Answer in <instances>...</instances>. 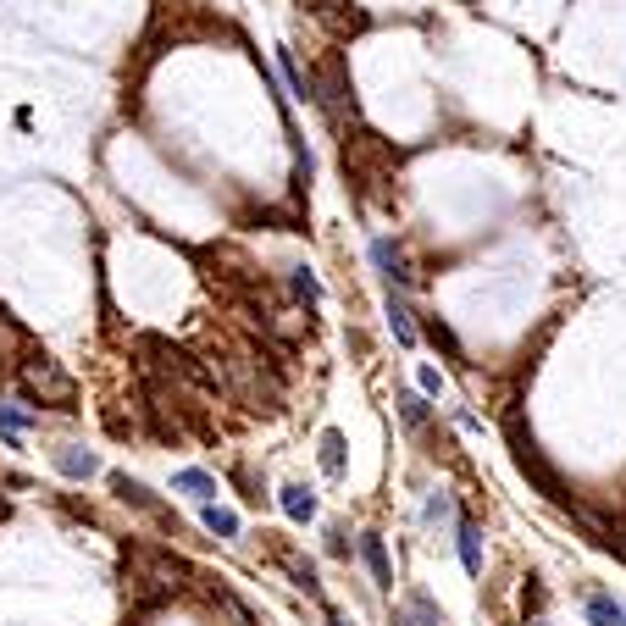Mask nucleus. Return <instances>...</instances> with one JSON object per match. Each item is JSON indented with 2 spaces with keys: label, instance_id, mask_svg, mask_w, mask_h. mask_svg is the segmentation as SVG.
I'll list each match as a JSON object with an SVG mask.
<instances>
[{
  "label": "nucleus",
  "instance_id": "nucleus-1",
  "mask_svg": "<svg viewBox=\"0 0 626 626\" xmlns=\"http://www.w3.org/2000/svg\"><path fill=\"white\" fill-rule=\"evenodd\" d=\"M505 444H510V460H516L521 477H527L543 499L566 505V482H560V471L543 460V449H538V438H532V427L521 422V410H510V416H505Z\"/></svg>",
  "mask_w": 626,
  "mask_h": 626
},
{
  "label": "nucleus",
  "instance_id": "nucleus-2",
  "mask_svg": "<svg viewBox=\"0 0 626 626\" xmlns=\"http://www.w3.org/2000/svg\"><path fill=\"white\" fill-rule=\"evenodd\" d=\"M23 388L39 405H61V410H73V399H78V383L61 372L56 361H45V355H34V361L23 366Z\"/></svg>",
  "mask_w": 626,
  "mask_h": 626
},
{
  "label": "nucleus",
  "instance_id": "nucleus-3",
  "mask_svg": "<svg viewBox=\"0 0 626 626\" xmlns=\"http://www.w3.org/2000/svg\"><path fill=\"white\" fill-rule=\"evenodd\" d=\"M111 488H117V499H122V505H133V510H145V516H161V521H167V527H172V532H178V521H172V516H167V510H161V505H156V494H150L145 482H133V477H128V471H111Z\"/></svg>",
  "mask_w": 626,
  "mask_h": 626
},
{
  "label": "nucleus",
  "instance_id": "nucleus-4",
  "mask_svg": "<svg viewBox=\"0 0 626 626\" xmlns=\"http://www.w3.org/2000/svg\"><path fill=\"white\" fill-rule=\"evenodd\" d=\"M394 626H444V610L433 604V593H427V588H410L405 604L394 610Z\"/></svg>",
  "mask_w": 626,
  "mask_h": 626
},
{
  "label": "nucleus",
  "instance_id": "nucleus-5",
  "mask_svg": "<svg viewBox=\"0 0 626 626\" xmlns=\"http://www.w3.org/2000/svg\"><path fill=\"white\" fill-rule=\"evenodd\" d=\"M372 261H377V272L388 277V294H394V289H410V266H405V255H399L388 239L372 244Z\"/></svg>",
  "mask_w": 626,
  "mask_h": 626
},
{
  "label": "nucleus",
  "instance_id": "nucleus-6",
  "mask_svg": "<svg viewBox=\"0 0 626 626\" xmlns=\"http://www.w3.org/2000/svg\"><path fill=\"white\" fill-rule=\"evenodd\" d=\"M361 560H366V571H372V582L377 588H394V571H388V549H383V538L377 532H361Z\"/></svg>",
  "mask_w": 626,
  "mask_h": 626
},
{
  "label": "nucleus",
  "instance_id": "nucleus-7",
  "mask_svg": "<svg viewBox=\"0 0 626 626\" xmlns=\"http://www.w3.org/2000/svg\"><path fill=\"white\" fill-rule=\"evenodd\" d=\"M455 543H460V566L471 571V577H477L482 571V527L471 516H460V527H455Z\"/></svg>",
  "mask_w": 626,
  "mask_h": 626
},
{
  "label": "nucleus",
  "instance_id": "nucleus-8",
  "mask_svg": "<svg viewBox=\"0 0 626 626\" xmlns=\"http://www.w3.org/2000/svg\"><path fill=\"white\" fill-rule=\"evenodd\" d=\"M588 621L593 626H626V604L610 593H588Z\"/></svg>",
  "mask_w": 626,
  "mask_h": 626
},
{
  "label": "nucleus",
  "instance_id": "nucleus-9",
  "mask_svg": "<svg viewBox=\"0 0 626 626\" xmlns=\"http://www.w3.org/2000/svg\"><path fill=\"white\" fill-rule=\"evenodd\" d=\"M388 327H394V338L405 344V350L416 344V311H410V305L399 300V294H388Z\"/></svg>",
  "mask_w": 626,
  "mask_h": 626
},
{
  "label": "nucleus",
  "instance_id": "nucleus-10",
  "mask_svg": "<svg viewBox=\"0 0 626 626\" xmlns=\"http://www.w3.org/2000/svg\"><path fill=\"white\" fill-rule=\"evenodd\" d=\"M277 499H283V516H289V521H311L316 516V494H311V488H300V482H289Z\"/></svg>",
  "mask_w": 626,
  "mask_h": 626
},
{
  "label": "nucleus",
  "instance_id": "nucleus-11",
  "mask_svg": "<svg viewBox=\"0 0 626 626\" xmlns=\"http://www.w3.org/2000/svg\"><path fill=\"white\" fill-rule=\"evenodd\" d=\"M178 488H183V494H194V499H205V505L217 499V477H211V471H200V466L178 471Z\"/></svg>",
  "mask_w": 626,
  "mask_h": 626
},
{
  "label": "nucleus",
  "instance_id": "nucleus-12",
  "mask_svg": "<svg viewBox=\"0 0 626 626\" xmlns=\"http://www.w3.org/2000/svg\"><path fill=\"white\" fill-rule=\"evenodd\" d=\"M34 422H39L34 410H17V405H6V399H0V433L12 438V444H17V438H23Z\"/></svg>",
  "mask_w": 626,
  "mask_h": 626
},
{
  "label": "nucleus",
  "instance_id": "nucleus-13",
  "mask_svg": "<svg viewBox=\"0 0 626 626\" xmlns=\"http://www.w3.org/2000/svg\"><path fill=\"white\" fill-rule=\"evenodd\" d=\"M322 471L327 477H344V433H338V427L322 433Z\"/></svg>",
  "mask_w": 626,
  "mask_h": 626
},
{
  "label": "nucleus",
  "instance_id": "nucleus-14",
  "mask_svg": "<svg viewBox=\"0 0 626 626\" xmlns=\"http://www.w3.org/2000/svg\"><path fill=\"white\" fill-rule=\"evenodd\" d=\"M422 333H427V344H438V350L449 355V361H466V355H460V344H455V333H449L438 316H422Z\"/></svg>",
  "mask_w": 626,
  "mask_h": 626
},
{
  "label": "nucleus",
  "instance_id": "nucleus-15",
  "mask_svg": "<svg viewBox=\"0 0 626 626\" xmlns=\"http://www.w3.org/2000/svg\"><path fill=\"white\" fill-rule=\"evenodd\" d=\"M56 466L67 471V477H95V471H100V460L89 455V449H61V455H56Z\"/></svg>",
  "mask_w": 626,
  "mask_h": 626
},
{
  "label": "nucleus",
  "instance_id": "nucleus-16",
  "mask_svg": "<svg viewBox=\"0 0 626 626\" xmlns=\"http://www.w3.org/2000/svg\"><path fill=\"white\" fill-rule=\"evenodd\" d=\"M277 67H283V78H289V89H294V95H300V100H311V78L300 73V61H294V50H289V45L277 50Z\"/></svg>",
  "mask_w": 626,
  "mask_h": 626
},
{
  "label": "nucleus",
  "instance_id": "nucleus-17",
  "mask_svg": "<svg viewBox=\"0 0 626 626\" xmlns=\"http://www.w3.org/2000/svg\"><path fill=\"white\" fill-rule=\"evenodd\" d=\"M205 532H217V538H239V516L222 505H205Z\"/></svg>",
  "mask_w": 626,
  "mask_h": 626
},
{
  "label": "nucleus",
  "instance_id": "nucleus-18",
  "mask_svg": "<svg viewBox=\"0 0 626 626\" xmlns=\"http://www.w3.org/2000/svg\"><path fill=\"white\" fill-rule=\"evenodd\" d=\"M289 289L300 294L305 305H316V300H322V283H316V272H305V266H294V272H289Z\"/></svg>",
  "mask_w": 626,
  "mask_h": 626
},
{
  "label": "nucleus",
  "instance_id": "nucleus-19",
  "mask_svg": "<svg viewBox=\"0 0 626 626\" xmlns=\"http://www.w3.org/2000/svg\"><path fill=\"white\" fill-rule=\"evenodd\" d=\"M289 577H294V588H305L311 599L322 593V582H316V566H311V560H300V554H289Z\"/></svg>",
  "mask_w": 626,
  "mask_h": 626
},
{
  "label": "nucleus",
  "instance_id": "nucleus-20",
  "mask_svg": "<svg viewBox=\"0 0 626 626\" xmlns=\"http://www.w3.org/2000/svg\"><path fill=\"white\" fill-rule=\"evenodd\" d=\"M399 416H405V427H427V416H433V410H427L422 394H399Z\"/></svg>",
  "mask_w": 626,
  "mask_h": 626
},
{
  "label": "nucleus",
  "instance_id": "nucleus-21",
  "mask_svg": "<svg viewBox=\"0 0 626 626\" xmlns=\"http://www.w3.org/2000/svg\"><path fill=\"white\" fill-rule=\"evenodd\" d=\"M416 394H422V399L444 394V372H438V366H422V372H416Z\"/></svg>",
  "mask_w": 626,
  "mask_h": 626
},
{
  "label": "nucleus",
  "instance_id": "nucleus-22",
  "mask_svg": "<svg viewBox=\"0 0 626 626\" xmlns=\"http://www.w3.org/2000/svg\"><path fill=\"white\" fill-rule=\"evenodd\" d=\"M327 554H333V560H350V538H344V532H327Z\"/></svg>",
  "mask_w": 626,
  "mask_h": 626
},
{
  "label": "nucleus",
  "instance_id": "nucleus-23",
  "mask_svg": "<svg viewBox=\"0 0 626 626\" xmlns=\"http://www.w3.org/2000/svg\"><path fill=\"white\" fill-rule=\"evenodd\" d=\"M449 510H455V505H449V494H433V499H427V521H444Z\"/></svg>",
  "mask_w": 626,
  "mask_h": 626
},
{
  "label": "nucleus",
  "instance_id": "nucleus-24",
  "mask_svg": "<svg viewBox=\"0 0 626 626\" xmlns=\"http://www.w3.org/2000/svg\"><path fill=\"white\" fill-rule=\"evenodd\" d=\"M327 626H350V621H344V615H327Z\"/></svg>",
  "mask_w": 626,
  "mask_h": 626
},
{
  "label": "nucleus",
  "instance_id": "nucleus-25",
  "mask_svg": "<svg viewBox=\"0 0 626 626\" xmlns=\"http://www.w3.org/2000/svg\"><path fill=\"white\" fill-rule=\"evenodd\" d=\"M0 521H6V499H0Z\"/></svg>",
  "mask_w": 626,
  "mask_h": 626
},
{
  "label": "nucleus",
  "instance_id": "nucleus-26",
  "mask_svg": "<svg viewBox=\"0 0 626 626\" xmlns=\"http://www.w3.org/2000/svg\"><path fill=\"white\" fill-rule=\"evenodd\" d=\"M532 626H549V621H532Z\"/></svg>",
  "mask_w": 626,
  "mask_h": 626
}]
</instances>
